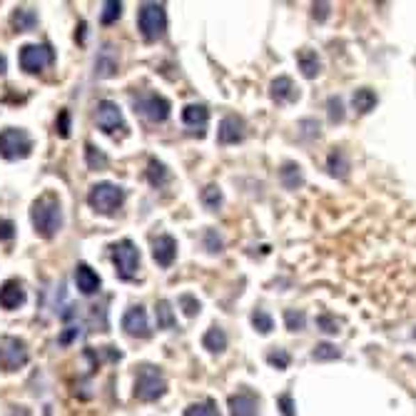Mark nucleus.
Segmentation results:
<instances>
[{
    "instance_id": "nucleus-1",
    "label": "nucleus",
    "mask_w": 416,
    "mask_h": 416,
    "mask_svg": "<svg viewBox=\"0 0 416 416\" xmlns=\"http://www.w3.org/2000/svg\"><path fill=\"white\" fill-rule=\"evenodd\" d=\"M30 220L40 237L50 239L60 232L63 227V209H60V200L55 195H42L40 200L33 202L30 207Z\"/></svg>"
},
{
    "instance_id": "nucleus-2",
    "label": "nucleus",
    "mask_w": 416,
    "mask_h": 416,
    "mask_svg": "<svg viewBox=\"0 0 416 416\" xmlns=\"http://www.w3.org/2000/svg\"><path fill=\"white\" fill-rule=\"evenodd\" d=\"M137 25L145 40H160L167 30V13L160 3H143L137 13Z\"/></svg>"
},
{
    "instance_id": "nucleus-3",
    "label": "nucleus",
    "mask_w": 416,
    "mask_h": 416,
    "mask_svg": "<svg viewBox=\"0 0 416 416\" xmlns=\"http://www.w3.org/2000/svg\"><path fill=\"white\" fill-rule=\"evenodd\" d=\"M165 392H167V381L160 369L150 367V364L140 367L137 379H135V397L140 399V401H155V399H160Z\"/></svg>"
},
{
    "instance_id": "nucleus-4",
    "label": "nucleus",
    "mask_w": 416,
    "mask_h": 416,
    "mask_svg": "<svg viewBox=\"0 0 416 416\" xmlns=\"http://www.w3.org/2000/svg\"><path fill=\"white\" fill-rule=\"evenodd\" d=\"M88 202L95 212L113 214L120 205L125 202V192H122V187H118V184H113V182H97L95 187L90 190Z\"/></svg>"
},
{
    "instance_id": "nucleus-5",
    "label": "nucleus",
    "mask_w": 416,
    "mask_h": 416,
    "mask_svg": "<svg viewBox=\"0 0 416 416\" xmlns=\"http://www.w3.org/2000/svg\"><path fill=\"white\" fill-rule=\"evenodd\" d=\"M33 150V140L20 127H6L0 132V155L6 160H23Z\"/></svg>"
},
{
    "instance_id": "nucleus-6",
    "label": "nucleus",
    "mask_w": 416,
    "mask_h": 416,
    "mask_svg": "<svg viewBox=\"0 0 416 416\" xmlns=\"http://www.w3.org/2000/svg\"><path fill=\"white\" fill-rule=\"evenodd\" d=\"M28 364V346L18 337L0 339V369L3 371H18Z\"/></svg>"
},
{
    "instance_id": "nucleus-7",
    "label": "nucleus",
    "mask_w": 416,
    "mask_h": 416,
    "mask_svg": "<svg viewBox=\"0 0 416 416\" xmlns=\"http://www.w3.org/2000/svg\"><path fill=\"white\" fill-rule=\"evenodd\" d=\"M113 262L122 280H132L137 274V267H140V252L130 239H122L113 247Z\"/></svg>"
},
{
    "instance_id": "nucleus-8",
    "label": "nucleus",
    "mask_w": 416,
    "mask_h": 416,
    "mask_svg": "<svg viewBox=\"0 0 416 416\" xmlns=\"http://www.w3.org/2000/svg\"><path fill=\"white\" fill-rule=\"evenodd\" d=\"M135 110L150 122H162L170 115V100H165L157 93H143L135 97Z\"/></svg>"
},
{
    "instance_id": "nucleus-9",
    "label": "nucleus",
    "mask_w": 416,
    "mask_h": 416,
    "mask_svg": "<svg viewBox=\"0 0 416 416\" xmlns=\"http://www.w3.org/2000/svg\"><path fill=\"white\" fill-rule=\"evenodd\" d=\"M53 50L50 45H25L20 48V67L25 72H40L48 65H53Z\"/></svg>"
},
{
    "instance_id": "nucleus-10",
    "label": "nucleus",
    "mask_w": 416,
    "mask_h": 416,
    "mask_svg": "<svg viewBox=\"0 0 416 416\" xmlns=\"http://www.w3.org/2000/svg\"><path fill=\"white\" fill-rule=\"evenodd\" d=\"M95 120H97V127H100L102 132H107V135H113V132L118 130H125L122 113H120V107L115 105L113 100H102L100 105H97Z\"/></svg>"
},
{
    "instance_id": "nucleus-11",
    "label": "nucleus",
    "mask_w": 416,
    "mask_h": 416,
    "mask_svg": "<svg viewBox=\"0 0 416 416\" xmlns=\"http://www.w3.org/2000/svg\"><path fill=\"white\" fill-rule=\"evenodd\" d=\"M122 329H125L130 337H150V321H147V312H145V307H130V310L125 312V317H122Z\"/></svg>"
},
{
    "instance_id": "nucleus-12",
    "label": "nucleus",
    "mask_w": 416,
    "mask_h": 416,
    "mask_svg": "<svg viewBox=\"0 0 416 416\" xmlns=\"http://www.w3.org/2000/svg\"><path fill=\"white\" fill-rule=\"evenodd\" d=\"M242 137H244L242 118H237V115H227V118L220 122V130H217L220 145H237V143H242Z\"/></svg>"
},
{
    "instance_id": "nucleus-13",
    "label": "nucleus",
    "mask_w": 416,
    "mask_h": 416,
    "mask_svg": "<svg viewBox=\"0 0 416 416\" xmlns=\"http://www.w3.org/2000/svg\"><path fill=\"white\" fill-rule=\"evenodd\" d=\"M152 257H155V262L160 264V267H173L175 257H177V242H175V237H170V234H160V237L155 239V244H152Z\"/></svg>"
},
{
    "instance_id": "nucleus-14",
    "label": "nucleus",
    "mask_w": 416,
    "mask_h": 416,
    "mask_svg": "<svg viewBox=\"0 0 416 416\" xmlns=\"http://www.w3.org/2000/svg\"><path fill=\"white\" fill-rule=\"evenodd\" d=\"M25 302V289L23 282L18 280H8L6 285L0 287V307L3 310H18Z\"/></svg>"
},
{
    "instance_id": "nucleus-15",
    "label": "nucleus",
    "mask_w": 416,
    "mask_h": 416,
    "mask_svg": "<svg viewBox=\"0 0 416 416\" xmlns=\"http://www.w3.org/2000/svg\"><path fill=\"white\" fill-rule=\"evenodd\" d=\"M118 67H120L118 53H115L113 45H105L95 58V75L97 78H113L115 72H118Z\"/></svg>"
},
{
    "instance_id": "nucleus-16",
    "label": "nucleus",
    "mask_w": 416,
    "mask_h": 416,
    "mask_svg": "<svg viewBox=\"0 0 416 416\" xmlns=\"http://www.w3.org/2000/svg\"><path fill=\"white\" fill-rule=\"evenodd\" d=\"M259 401L250 392H239L230 397V416H257Z\"/></svg>"
},
{
    "instance_id": "nucleus-17",
    "label": "nucleus",
    "mask_w": 416,
    "mask_h": 416,
    "mask_svg": "<svg viewBox=\"0 0 416 416\" xmlns=\"http://www.w3.org/2000/svg\"><path fill=\"white\" fill-rule=\"evenodd\" d=\"M182 122L190 127V130L202 135L205 127H207V122H209V110L205 105H187L182 110Z\"/></svg>"
},
{
    "instance_id": "nucleus-18",
    "label": "nucleus",
    "mask_w": 416,
    "mask_h": 416,
    "mask_svg": "<svg viewBox=\"0 0 416 416\" xmlns=\"http://www.w3.org/2000/svg\"><path fill=\"white\" fill-rule=\"evenodd\" d=\"M269 97H272L274 102H294L299 97V90L294 88L291 78L282 75V78L272 80V85H269Z\"/></svg>"
},
{
    "instance_id": "nucleus-19",
    "label": "nucleus",
    "mask_w": 416,
    "mask_h": 416,
    "mask_svg": "<svg viewBox=\"0 0 416 416\" xmlns=\"http://www.w3.org/2000/svg\"><path fill=\"white\" fill-rule=\"evenodd\" d=\"M75 285H78V289L83 291V294H95V291L100 289V277H97V272H93L88 264H78V267H75Z\"/></svg>"
},
{
    "instance_id": "nucleus-20",
    "label": "nucleus",
    "mask_w": 416,
    "mask_h": 416,
    "mask_svg": "<svg viewBox=\"0 0 416 416\" xmlns=\"http://www.w3.org/2000/svg\"><path fill=\"white\" fill-rule=\"evenodd\" d=\"M327 170L332 177L337 179H346L349 177V157H346L344 150H337L334 147L327 157Z\"/></svg>"
},
{
    "instance_id": "nucleus-21",
    "label": "nucleus",
    "mask_w": 416,
    "mask_h": 416,
    "mask_svg": "<svg viewBox=\"0 0 416 416\" xmlns=\"http://www.w3.org/2000/svg\"><path fill=\"white\" fill-rule=\"evenodd\" d=\"M297 65H299V70H302V75L304 78H317L319 75V70H321V63H319V55L314 53V50H310V48H302L297 53Z\"/></svg>"
},
{
    "instance_id": "nucleus-22",
    "label": "nucleus",
    "mask_w": 416,
    "mask_h": 416,
    "mask_svg": "<svg viewBox=\"0 0 416 416\" xmlns=\"http://www.w3.org/2000/svg\"><path fill=\"white\" fill-rule=\"evenodd\" d=\"M280 177L282 184H285L287 190H299L304 184V175H302V167L297 162H285L280 170Z\"/></svg>"
},
{
    "instance_id": "nucleus-23",
    "label": "nucleus",
    "mask_w": 416,
    "mask_h": 416,
    "mask_svg": "<svg viewBox=\"0 0 416 416\" xmlns=\"http://www.w3.org/2000/svg\"><path fill=\"white\" fill-rule=\"evenodd\" d=\"M202 344H205V349L212 351V354H222V351L227 349V334H225V329L209 327L207 334L202 337Z\"/></svg>"
},
{
    "instance_id": "nucleus-24",
    "label": "nucleus",
    "mask_w": 416,
    "mask_h": 416,
    "mask_svg": "<svg viewBox=\"0 0 416 416\" xmlns=\"http://www.w3.org/2000/svg\"><path fill=\"white\" fill-rule=\"evenodd\" d=\"M351 102H354V110H357V113L367 115L376 107V93L374 90H369V88H359V90H354Z\"/></svg>"
},
{
    "instance_id": "nucleus-25",
    "label": "nucleus",
    "mask_w": 416,
    "mask_h": 416,
    "mask_svg": "<svg viewBox=\"0 0 416 416\" xmlns=\"http://www.w3.org/2000/svg\"><path fill=\"white\" fill-rule=\"evenodd\" d=\"M13 25H15V30H20V33H30V30H35L38 28L35 10H30V8H18V10L13 13Z\"/></svg>"
},
{
    "instance_id": "nucleus-26",
    "label": "nucleus",
    "mask_w": 416,
    "mask_h": 416,
    "mask_svg": "<svg viewBox=\"0 0 416 416\" xmlns=\"http://www.w3.org/2000/svg\"><path fill=\"white\" fill-rule=\"evenodd\" d=\"M202 205L209 209V212H217V209L222 207V202H225V197H222V190L217 187V184H207L202 190Z\"/></svg>"
},
{
    "instance_id": "nucleus-27",
    "label": "nucleus",
    "mask_w": 416,
    "mask_h": 416,
    "mask_svg": "<svg viewBox=\"0 0 416 416\" xmlns=\"http://www.w3.org/2000/svg\"><path fill=\"white\" fill-rule=\"evenodd\" d=\"M184 416H222L220 409H217V404L214 401H197V404H190L187 409H184Z\"/></svg>"
},
{
    "instance_id": "nucleus-28",
    "label": "nucleus",
    "mask_w": 416,
    "mask_h": 416,
    "mask_svg": "<svg viewBox=\"0 0 416 416\" xmlns=\"http://www.w3.org/2000/svg\"><path fill=\"white\" fill-rule=\"evenodd\" d=\"M339 357H342V351L334 344H329V342H321V344H317L314 351H312V359H317V362H334V359Z\"/></svg>"
},
{
    "instance_id": "nucleus-29",
    "label": "nucleus",
    "mask_w": 416,
    "mask_h": 416,
    "mask_svg": "<svg viewBox=\"0 0 416 416\" xmlns=\"http://www.w3.org/2000/svg\"><path fill=\"white\" fill-rule=\"evenodd\" d=\"M252 327H255L259 334H269L274 329L272 314H269V312H264V310H255V312H252Z\"/></svg>"
},
{
    "instance_id": "nucleus-30",
    "label": "nucleus",
    "mask_w": 416,
    "mask_h": 416,
    "mask_svg": "<svg viewBox=\"0 0 416 416\" xmlns=\"http://www.w3.org/2000/svg\"><path fill=\"white\" fill-rule=\"evenodd\" d=\"M157 329H175V314L170 310V302H157Z\"/></svg>"
},
{
    "instance_id": "nucleus-31",
    "label": "nucleus",
    "mask_w": 416,
    "mask_h": 416,
    "mask_svg": "<svg viewBox=\"0 0 416 416\" xmlns=\"http://www.w3.org/2000/svg\"><path fill=\"white\" fill-rule=\"evenodd\" d=\"M285 324L289 332H302L307 324V314L302 310H287L285 312Z\"/></svg>"
},
{
    "instance_id": "nucleus-32",
    "label": "nucleus",
    "mask_w": 416,
    "mask_h": 416,
    "mask_svg": "<svg viewBox=\"0 0 416 416\" xmlns=\"http://www.w3.org/2000/svg\"><path fill=\"white\" fill-rule=\"evenodd\" d=\"M147 177H150V184H155V187H160V184H165L167 182V170H165V165L162 162H157V160H150V173H147Z\"/></svg>"
},
{
    "instance_id": "nucleus-33",
    "label": "nucleus",
    "mask_w": 416,
    "mask_h": 416,
    "mask_svg": "<svg viewBox=\"0 0 416 416\" xmlns=\"http://www.w3.org/2000/svg\"><path fill=\"white\" fill-rule=\"evenodd\" d=\"M85 157H88L90 170H105V167H107V157L102 155L100 150L93 147V145H88V147H85Z\"/></svg>"
},
{
    "instance_id": "nucleus-34",
    "label": "nucleus",
    "mask_w": 416,
    "mask_h": 416,
    "mask_svg": "<svg viewBox=\"0 0 416 416\" xmlns=\"http://www.w3.org/2000/svg\"><path fill=\"white\" fill-rule=\"evenodd\" d=\"M120 13H122V3H118V0H110V3H105V6H102L100 20L105 25H110V23H115V20L120 18Z\"/></svg>"
},
{
    "instance_id": "nucleus-35",
    "label": "nucleus",
    "mask_w": 416,
    "mask_h": 416,
    "mask_svg": "<svg viewBox=\"0 0 416 416\" xmlns=\"http://www.w3.org/2000/svg\"><path fill=\"white\" fill-rule=\"evenodd\" d=\"M327 110H329V120L332 122H342L344 120V102L339 95H332L327 100Z\"/></svg>"
},
{
    "instance_id": "nucleus-36",
    "label": "nucleus",
    "mask_w": 416,
    "mask_h": 416,
    "mask_svg": "<svg viewBox=\"0 0 416 416\" xmlns=\"http://www.w3.org/2000/svg\"><path fill=\"white\" fill-rule=\"evenodd\" d=\"M205 247H207V252L217 255V252H222V247H225V244H222V237L214 232V230H207V232H205Z\"/></svg>"
},
{
    "instance_id": "nucleus-37",
    "label": "nucleus",
    "mask_w": 416,
    "mask_h": 416,
    "mask_svg": "<svg viewBox=\"0 0 416 416\" xmlns=\"http://www.w3.org/2000/svg\"><path fill=\"white\" fill-rule=\"evenodd\" d=\"M317 327H319L321 332H327V334H337L339 332V321L334 319L332 314H319V317H317Z\"/></svg>"
},
{
    "instance_id": "nucleus-38",
    "label": "nucleus",
    "mask_w": 416,
    "mask_h": 416,
    "mask_svg": "<svg viewBox=\"0 0 416 416\" xmlns=\"http://www.w3.org/2000/svg\"><path fill=\"white\" fill-rule=\"evenodd\" d=\"M267 362L272 364V367L280 369V371H285V369L289 367V354H287L285 349H277V351H272V354H269Z\"/></svg>"
},
{
    "instance_id": "nucleus-39",
    "label": "nucleus",
    "mask_w": 416,
    "mask_h": 416,
    "mask_svg": "<svg viewBox=\"0 0 416 416\" xmlns=\"http://www.w3.org/2000/svg\"><path fill=\"white\" fill-rule=\"evenodd\" d=\"M179 304H182V310H184V314H187V317L200 314V302H197L192 294H182V297H179Z\"/></svg>"
},
{
    "instance_id": "nucleus-40",
    "label": "nucleus",
    "mask_w": 416,
    "mask_h": 416,
    "mask_svg": "<svg viewBox=\"0 0 416 416\" xmlns=\"http://www.w3.org/2000/svg\"><path fill=\"white\" fill-rule=\"evenodd\" d=\"M299 127H302V137H319V122H314V120H302L299 122Z\"/></svg>"
},
{
    "instance_id": "nucleus-41",
    "label": "nucleus",
    "mask_w": 416,
    "mask_h": 416,
    "mask_svg": "<svg viewBox=\"0 0 416 416\" xmlns=\"http://www.w3.org/2000/svg\"><path fill=\"white\" fill-rule=\"evenodd\" d=\"M58 132H60V135H63V137L70 135V115H67V110H63V113H60Z\"/></svg>"
},
{
    "instance_id": "nucleus-42",
    "label": "nucleus",
    "mask_w": 416,
    "mask_h": 416,
    "mask_svg": "<svg viewBox=\"0 0 416 416\" xmlns=\"http://www.w3.org/2000/svg\"><path fill=\"white\" fill-rule=\"evenodd\" d=\"M15 234V225L10 220H0V239H13Z\"/></svg>"
},
{
    "instance_id": "nucleus-43",
    "label": "nucleus",
    "mask_w": 416,
    "mask_h": 416,
    "mask_svg": "<svg viewBox=\"0 0 416 416\" xmlns=\"http://www.w3.org/2000/svg\"><path fill=\"white\" fill-rule=\"evenodd\" d=\"M280 406H282V414L285 416H294V411H291V394H282Z\"/></svg>"
},
{
    "instance_id": "nucleus-44",
    "label": "nucleus",
    "mask_w": 416,
    "mask_h": 416,
    "mask_svg": "<svg viewBox=\"0 0 416 416\" xmlns=\"http://www.w3.org/2000/svg\"><path fill=\"white\" fill-rule=\"evenodd\" d=\"M75 337H80V329L67 327L65 332H63V337H60V344H70V342H72Z\"/></svg>"
},
{
    "instance_id": "nucleus-45",
    "label": "nucleus",
    "mask_w": 416,
    "mask_h": 416,
    "mask_svg": "<svg viewBox=\"0 0 416 416\" xmlns=\"http://www.w3.org/2000/svg\"><path fill=\"white\" fill-rule=\"evenodd\" d=\"M319 10V20H324L329 15V6L327 3H319V6H314V13Z\"/></svg>"
},
{
    "instance_id": "nucleus-46",
    "label": "nucleus",
    "mask_w": 416,
    "mask_h": 416,
    "mask_svg": "<svg viewBox=\"0 0 416 416\" xmlns=\"http://www.w3.org/2000/svg\"><path fill=\"white\" fill-rule=\"evenodd\" d=\"M8 416H30V411L25 409V406H13L10 414H8Z\"/></svg>"
},
{
    "instance_id": "nucleus-47",
    "label": "nucleus",
    "mask_w": 416,
    "mask_h": 416,
    "mask_svg": "<svg viewBox=\"0 0 416 416\" xmlns=\"http://www.w3.org/2000/svg\"><path fill=\"white\" fill-rule=\"evenodd\" d=\"M6 67H8V60H6V55L0 53V75H3V72H6Z\"/></svg>"
},
{
    "instance_id": "nucleus-48",
    "label": "nucleus",
    "mask_w": 416,
    "mask_h": 416,
    "mask_svg": "<svg viewBox=\"0 0 416 416\" xmlns=\"http://www.w3.org/2000/svg\"><path fill=\"white\" fill-rule=\"evenodd\" d=\"M414 339H416V329H414Z\"/></svg>"
}]
</instances>
